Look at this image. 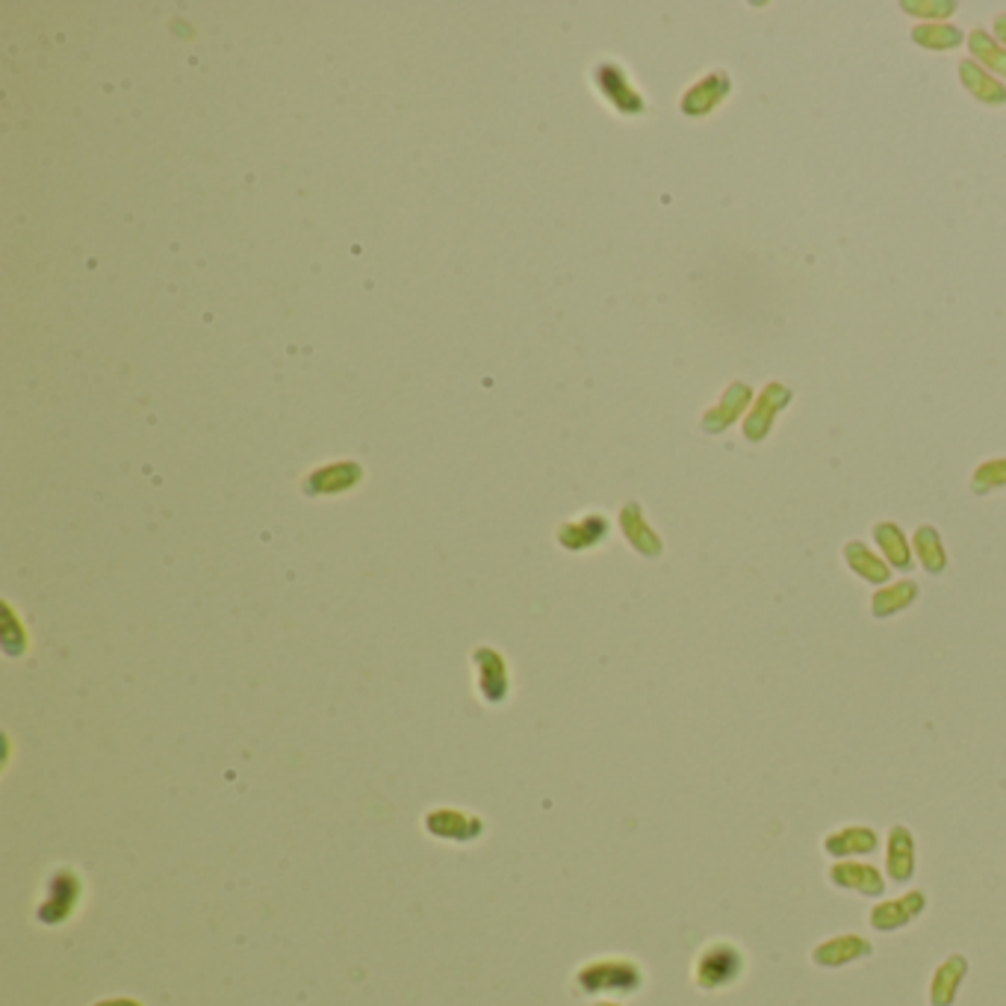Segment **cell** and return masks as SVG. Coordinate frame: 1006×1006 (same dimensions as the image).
<instances>
[{
	"label": "cell",
	"instance_id": "4fadbf2b",
	"mask_svg": "<svg viewBox=\"0 0 1006 1006\" xmlns=\"http://www.w3.org/2000/svg\"><path fill=\"white\" fill-rule=\"evenodd\" d=\"M845 555H847V564L853 567V573H859V576L867 578V582H877L879 585V582H888V576H891V573H888L886 561L877 559V555H874L865 543H857V540H853V543H847Z\"/></svg>",
	"mask_w": 1006,
	"mask_h": 1006
},
{
	"label": "cell",
	"instance_id": "5bb4252c",
	"mask_svg": "<svg viewBox=\"0 0 1006 1006\" xmlns=\"http://www.w3.org/2000/svg\"><path fill=\"white\" fill-rule=\"evenodd\" d=\"M915 597H918L915 582H897V585H888V588L874 594V614H877V618L897 614V611H903V608L912 606Z\"/></svg>",
	"mask_w": 1006,
	"mask_h": 1006
},
{
	"label": "cell",
	"instance_id": "277c9868",
	"mask_svg": "<svg viewBox=\"0 0 1006 1006\" xmlns=\"http://www.w3.org/2000/svg\"><path fill=\"white\" fill-rule=\"evenodd\" d=\"M750 399H753V390H750V384H744V381L729 384L727 393L720 396L718 408L708 410L706 419H703V429H706L708 434H720V431H727L729 426H732V422L744 414Z\"/></svg>",
	"mask_w": 1006,
	"mask_h": 1006
},
{
	"label": "cell",
	"instance_id": "9a60e30c",
	"mask_svg": "<svg viewBox=\"0 0 1006 1006\" xmlns=\"http://www.w3.org/2000/svg\"><path fill=\"white\" fill-rule=\"evenodd\" d=\"M915 552L924 570L930 573H942L947 567V555L945 547H942V538H938V531L933 526H921L915 531Z\"/></svg>",
	"mask_w": 1006,
	"mask_h": 1006
},
{
	"label": "cell",
	"instance_id": "9c48e42d",
	"mask_svg": "<svg viewBox=\"0 0 1006 1006\" xmlns=\"http://www.w3.org/2000/svg\"><path fill=\"white\" fill-rule=\"evenodd\" d=\"M829 877L836 886H847V888H857L862 895H879L883 891V879H879V871L871 865H859V862H845V865H836L829 871Z\"/></svg>",
	"mask_w": 1006,
	"mask_h": 1006
},
{
	"label": "cell",
	"instance_id": "2e32d148",
	"mask_svg": "<svg viewBox=\"0 0 1006 1006\" xmlns=\"http://www.w3.org/2000/svg\"><path fill=\"white\" fill-rule=\"evenodd\" d=\"M912 39L921 48L930 50H950L962 45V33L957 27H950V24H921L912 31Z\"/></svg>",
	"mask_w": 1006,
	"mask_h": 1006
},
{
	"label": "cell",
	"instance_id": "8992f818",
	"mask_svg": "<svg viewBox=\"0 0 1006 1006\" xmlns=\"http://www.w3.org/2000/svg\"><path fill=\"white\" fill-rule=\"evenodd\" d=\"M921 909H924V895H921V891H912V895L900 897V900L879 903V907L871 912V924L877 926V930H897V926L909 924Z\"/></svg>",
	"mask_w": 1006,
	"mask_h": 1006
},
{
	"label": "cell",
	"instance_id": "8fae6325",
	"mask_svg": "<svg viewBox=\"0 0 1006 1006\" xmlns=\"http://www.w3.org/2000/svg\"><path fill=\"white\" fill-rule=\"evenodd\" d=\"M966 977V959L950 957L945 966L938 968V974L933 977V989H930V1001L933 1006H950L954 995H957L959 983Z\"/></svg>",
	"mask_w": 1006,
	"mask_h": 1006
},
{
	"label": "cell",
	"instance_id": "ac0fdd59",
	"mask_svg": "<svg viewBox=\"0 0 1006 1006\" xmlns=\"http://www.w3.org/2000/svg\"><path fill=\"white\" fill-rule=\"evenodd\" d=\"M992 488H1006V458L989 460L974 472V490L986 493Z\"/></svg>",
	"mask_w": 1006,
	"mask_h": 1006
},
{
	"label": "cell",
	"instance_id": "7c38bea8",
	"mask_svg": "<svg viewBox=\"0 0 1006 1006\" xmlns=\"http://www.w3.org/2000/svg\"><path fill=\"white\" fill-rule=\"evenodd\" d=\"M874 538H877L879 549L886 552V559L895 564L897 570L912 567V552H909L907 535L895 526V523H877L874 526Z\"/></svg>",
	"mask_w": 1006,
	"mask_h": 1006
},
{
	"label": "cell",
	"instance_id": "e0dca14e",
	"mask_svg": "<svg viewBox=\"0 0 1006 1006\" xmlns=\"http://www.w3.org/2000/svg\"><path fill=\"white\" fill-rule=\"evenodd\" d=\"M968 45H971V50H974V57L980 62H983L986 69L997 71V74H1004V77H1006V50H1004V45H997V41L992 39L989 33H983V31L971 33V36H968Z\"/></svg>",
	"mask_w": 1006,
	"mask_h": 1006
},
{
	"label": "cell",
	"instance_id": "d6986e66",
	"mask_svg": "<svg viewBox=\"0 0 1006 1006\" xmlns=\"http://www.w3.org/2000/svg\"><path fill=\"white\" fill-rule=\"evenodd\" d=\"M907 12H921L926 19H938V15H950L957 10V3H903Z\"/></svg>",
	"mask_w": 1006,
	"mask_h": 1006
},
{
	"label": "cell",
	"instance_id": "6da1fadb",
	"mask_svg": "<svg viewBox=\"0 0 1006 1006\" xmlns=\"http://www.w3.org/2000/svg\"><path fill=\"white\" fill-rule=\"evenodd\" d=\"M744 971V957H741V950L732 945H711L699 957V968L697 977L699 983L706 989H718V986H729L732 980H738V974Z\"/></svg>",
	"mask_w": 1006,
	"mask_h": 1006
},
{
	"label": "cell",
	"instance_id": "5b68a950",
	"mask_svg": "<svg viewBox=\"0 0 1006 1006\" xmlns=\"http://www.w3.org/2000/svg\"><path fill=\"white\" fill-rule=\"evenodd\" d=\"M959 77H962V86H966L980 104H989V107H1001V104H1006L1004 86H1001L995 77H989L986 71L980 69L974 60L959 62Z\"/></svg>",
	"mask_w": 1006,
	"mask_h": 1006
},
{
	"label": "cell",
	"instance_id": "7a4b0ae2",
	"mask_svg": "<svg viewBox=\"0 0 1006 1006\" xmlns=\"http://www.w3.org/2000/svg\"><path fill=\"white\" fill-rule=\"evenodd\" d=\"M791 399H794V393L788 387H782V384H767V387L762 390V396L756 399V405H753V410H750V417L744 419V434H747V440H753V443L765 440L767 434H770V429H774L777 414L786 408V405H791Z\"/></svg>",
	"mask_w": 1006,
	"mask_h": 1006
},
{
	"label": "cell",
	"instance_id": "ffe728a7",
	"mask_svg": "<svg viewBox=\"0 0 1006 1006\" xmlns=\"http://www.w3.org/2000/svg\"><path fill=\"white\" fill-rule=\"evenodd\" d=\"M995 33H997V39H1004V45H1006V15H997Z\"/></svg>",
	"mask_w": 1006,
	"mask_h": 1006
},
{
	"label": "cell",
	"instance_id": "3957f363",
	"mask_svg": "<svg viewBox=\"0 0 1006 1006\" xmlns=\"http://www.w3.org/2000/svg\"><path fill=\"white\" fill-rule=\"evenodd\" d=\"M729 92H732V83H729L727 71H715V74L703 77L697 86L687 89V95L682 98V110L687 116H708L718 104L727 100Z\"/></svg>",
	"mask_w": 1006,
	"mask_h": 1006
},
{
	"label": "cell",
	"instance_id": "30bf717a",
	"mask_svg": "<svg viewBox=\"0 0 1006 1006\" xmlns=\"http://www.w3.org/2000/svg\"><path fill=\"white\" fill-rule=\"evenodd\" d=\"M867 954H871V945H867L865 938L841 936V938L827 942V945L817 947L815 959L821 962V966H845V962H850V959L867 957Z\"/></svg>",
	"mask_w": 1006,
	"mask_h": 1006
},
{
	"label": "cell",
	"instance_id": "ba28073f",
	"mask_svg": "<svg viewBox=\"0 0 1006 1006\" xmlns=\"http://www.w3.org/2000/svg\"><path fill=\"white\" fill-rule=\"evenodd\" d=\"M912 867H915V845L909 829L895 827L891 838H888V874L895 883L912 877Z\"/></svg>",
	"mask_w": 1006,
	"mask_h": 1006
},
{
	"label": "cell",
	"instance_id": "52a82bcc",
	"mask_svg": "<svg viewBox=\"0 0 1006 1006\" xmlns=\"http://www.w3.org/2000/svg\"><path fill=\"white\" fill-rule=\"evenodd\" d=\"M879 845V838L874 829L867 827H847L838 829L824 841L829 857H859V853H874Z\"/></svg>",
	"mask_w": 1006,
	"mask_h": 1006
}]
</instances>
